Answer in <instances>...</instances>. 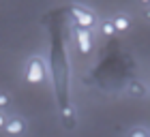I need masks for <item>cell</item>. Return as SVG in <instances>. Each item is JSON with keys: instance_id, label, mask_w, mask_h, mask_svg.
Masks as SVG:
<instances>
[{"instance_id": "obj_10", "label": "cell", "mask_w": 150, "mask_h": 137, "mask_svg": "<svg viewBox=\"0 0 150 137\" xmlns=\"http://www.w3.org/2000/svg\"><path fill=\"white\" fill-rule=\"evenodd\" d=\"M6 122H9V118H6V116L0 112V131H4V126H6Z\"/></svg>"}, {"instance_id": "obj_2", "label": "cell", "mask_w": 150, "mask_h": 137, "mask_svg": "<svg viewBox=\"0 0 150 137\" xmlns=\"http://www.w3.org/2000/svg\"><path fill=\"white\" fill-rule=\"evenodd\" d=\"M71 15L75 19V26L77 28H84V30H90L94 24H97V19H94V13L88 11L86 6H79V4H73L71 6Z\"/></svg>"}, {"instance_id": "obj_3", "label": "cell", "mask_w": 150, "mask_h": 137, "mask_svg": "<svg viewBox=\"0 0 150 137\" xmlns=\"http://www.w3.org/2000/svg\"><path fill=\"white\" fill-rule=\"evenodd\" d=\"M75 45L81 54H90L92 52V34L90 30H84V28H77L75 26Z\"/></svg>"}, {"instance_id": "obj_8", "label": "cell", "mask_w": 150, "mask_h": 137, "mask_svg": "<svg viewBox=\"0 0 150 137\" xmlns=\"http://www.w3.org/2000/svg\"><path fill=\"white\" fill-rule=\"evenodd\" d=\"M129 137H150V133L144 126H133L131 131H129Z\"/></svg>"}, {"instance_id": "obj_4", "label": "cell", "mask_w": 150, "mask_h": 137, "mask_svg": "<svg viewBox=\"0 0 150 137\" xmlns=\"http://www.w3.org/2000/svg\"><path fill=\"white\" fill-rule=\"evenodd\" d=\"M4 133L9 137H22L26 133V120L22 118V116L9 118V122H6V126H4Z\"/></svg>"}, {"instance_id": "obj_7", "label": "cell", "mask_w": 150, "mask_h": 137, "mask_svg": "<svg viewBox=\"0 0 150 137\" xmlns=\"http://www.w3.org/2000/svg\"><path fill=\"white\" fill-rule=\"evenodd\" d=\"M99 30L103 37H114L116 34V26H114V19H103V22L99 24Z\"/></svg>"}, {"instance_id": "obj_6", "label": "cell", "mask_w": 150, "mask_h": 137, "mask_svg": "<svg viewBox=\"0 0 150 137\" xmlns=\"http://www.w3.org/2000/svg\"><path fill=\"white\" fill-rule=\"evenodd\" d=\"M112 19H114L116 32H127L129 28H131V17H129L127 13H116Z\"/></svg>"}, {"instance_id": "obj_1", "label": "cell", "mask_w": 150, "mask_h": 137, "mask_svg": "<svg viewBox=\"0 0 150 137\" xmlns=\"http://www.w3.org/2000/svg\"><path fill=\"white\" fill-rule=\"evenodd\" d=\"M26 81H28L30 86H39L45 81V62L43 58L39 56H32L28 62H26V73H24Z\"/></svg>"}, {"instance_id": "obj_9", "label": "cell", "mask_w": 150, "mask_h": 137, "mask_svg": "<svg viewBox=\"0 0 150 137\" xmlns=\"http://www.w3.org/2000/svg\"><path fill=\"white\" fill-rule=\"evenodd\" d=\"M11 105V94L9 92H0V112H4Z\"/></svg>"}, {"instance_id": "obj_12", "label": "cell", "mask_w": 150, "mask_h": 137, "mask_svg": "<svg viewBox=\"0 0 150 137\" xmlns=\"http://www.w3.org/2000/svg\"><path fill=\"white\" fill-rule=\"evenodd\" d=\"M139 2L144 4V6H150V0H139Z\"/></svg>"}, {"instance_id": "obj_11", "label": "cell", "mask_w": 150, "mask_h": 137, "mask_svg": "<svg viewBox=\"0 0 150 137\" xmlns=\"http://www.w3.org/2000/svg\"><path fill=\"white\" fill-rule=\"evenodd\" d=\"M144 17H146V19H148V22H150V6H148V9L144 11Z\"/></svg>"}, {"instance_id": "obj_5", "label": "cell", "mask_w": 150, "mask_h": 137, "mask_svg": "<svg viewBox=\"0 0 150 137\" xmlns=\"http://www.w3.org/2000/svg\"><path fill=\"white\" fill-rule=\"evenodd\" d=\"M146 86L144 84H142V81L139 79H131V81H129V84H127V94H129V97H133V99H142V97H146Z\"/></svg>"}]
</instances>
